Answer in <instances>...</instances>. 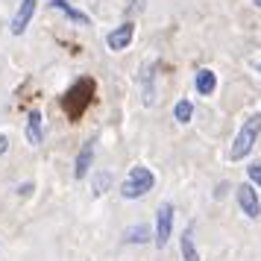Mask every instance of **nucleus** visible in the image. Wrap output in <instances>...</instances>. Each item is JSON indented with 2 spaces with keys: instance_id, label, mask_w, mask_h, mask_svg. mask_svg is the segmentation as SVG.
I'll use <instances>...</instances> for the list:
<instances>
[{
  "instance_id": "1",
  "label": "nucleus",
  "mask_w": 261,
  "mask_h": 261,
  "mask_svg": "<svg viewBox=\"0 0 261 261\" xmlns=\"http://www.w3.org/2000/svg\"><path fill=\"white\" fill-rule=\"evenodd\" d=\"M94 91H97L94 80H91V76H80V80L62 94V112L68 115V120L83 118L85 109L91 106V100H94Z\"/></svg>"
},
{
  "instance_id": "2",
  "label": "nucleus",
  "mask_w": 261,
  "mask_h": 261,
  "mask_svg": "<svg viewBox=\"0 0 261 261\" xmlns=\"http://www.w3.org/2000/svg\"><path fill=\"white\" fill-rule=\"evenodd\" d=\"M258 135H261V112H255V115H249V118L241 123L235 141H232V150H229V159H232V162L247 159V155L252 153L255 141H258Z\"/></svg>"
},
{
  "instance_id": "3",
  "label": "nucleus",
  "mask_w": 261,
  "mask_h": 261,
  "mask_svg": "<svg viewBox=\"0 0 261 261\" xmlns=\"http://www.w3.org/2000/svg\"><path fill=\"white\" fill-rule=\"evenodd\" d=\"M155 185V176L150 167L144 165H135L126 173V179H123V185H120V194H123V200H141L147 191H153Z\"/></svg>"
},
{
  "instance_id": "4",
  "label": "nucleus",
  "mask_w": 261,
  "mask_h": 261,
  "mask_svg": "<svg viewBox=\"0 0 261 261\" xmlns=\"http://www.w3.org/2000/svg\"><path fill=\"white\" fill-rule=\"evenodd\" d=\"M170 235H173V205L162 202L155 212V247H167Z\"/></svg>"
},
{
  "instance_id": "5",
  "label": "nucleus",
  "mask_w": 261,
  "mask_h": 261,
  "mask_svg": "<svg viewBox=\"0 0 261 261\" xmlns=\"http://www.w3.org/2000/svg\"><path fill=\"white\" fill-rule=\"evenodd\" d=\"M238 197V205H241V212L247 214V217H261V202H258V194H255V188L252 185H238L235 191Z\"/></svg>"
},
{
  "instance_id": "6",
  "label": "nucleus",
  "mask_w": 261,
  "mask_h": 261,
  "mask_svg": "<svg viewBox=\"0 0 261 261\" xmlns=\"http://www.w3.org/2000/svg\"><path fill=\"white\" fill-rule=\"evenodd\" d=\"M132 38H135V27H132V21H123L106 36V44L109 50H126L132 44Z\"/></svg>"
},
{
  "instance_id": "7",
  "label": "nucleus",
  "mask_w": 261,
  "mask_h": 261,
  "mask_svg": "<svg viewBox=\"0 0 261 261\" xmlns=\"http://www.w3.org/2000/svg\"><path fill=\"white\" fill-rule=\"evenodd\" d=\"M36 6H38V0H21V6H18V12H15L12 18V33L15 36H21L27 27H30V21H33V15H36Z\"/></svg>"
},
{
  "instance_id": "8",
  "label": "nucleus",
  "mask_w": 261,
  "mask_h": 261,
  "mask_svg": "<svg viewBox=\"0 0 261 261\" xmlns=\"http://www.w3.org/2000/svg\"><path fill=\"white\" fill-rule=\"evenodd\" d=\"M94 138H88V141L83 144V150H80V155H76V167H73V176L76 179H85L88 176V170H91V165H94Z\"/></svg>"
},
{
  "instance_id": "9",
  "label": "nucleus",
  "mask_w": 261,
  "mask_h": 261,
  "mask_svg": "<svg viewBox=\"0 0 261 261\" xmlns=\"http://www.w3.org/2000/svg\"><path fill=\"white\" fill-rule=\"evenodd\" d=\"M194 88H197V94H202V97L214 94V88H217V73H214L212 68H200L197 76H194Z\"/></svg>"
},
{
  "instance_id": "10",
  "label": "nucleus",
  "mask_w": 261,
  "mask_h": 261,
  "mask_svg": "<svg viewBox=\"0 0 261 261\" xmlns=\"http://www.w3.org/2000/svg\"><path fill=\"white\" fill-rule=\"evenodd\" d=\"M41 138H44L41 112H38V109H33V112H30V118H27V141L33 144V147H38V144H41Z\"/></svg>"
},
{
  "instance_id": "11",
  "label": "nucleus",
  "mask_w": 261,
  "mask_h": 261,
  "mask_svg": "<svg viewBox=\"0 0 261 261\" xmlns=\"http://www.w3.org/2000/svg\"><path fill=\"white\" fill-rule=\"evenodd\" d=\"M50 6H53V9H59V12H65L71 21H76V24H83V27L91 24V18H88L85 12H80V9H73L68 0H50Z\"/></svg>"
},
{
  "instance_id": "12",
  "label": "nucleus",
  "mask_w": 261,
  "mask_h": 261,
  "mask_svg": "<svg viewBox=\"0 0 261 261\" xmlns=\"http://www.w3.org/2000/svg\"><path fill=\"white\" fill-rule=\"evenodd\" d=\"M182 258L185 261H200L197 255V247H194V226H185V232H182Z\"/></svg>"
},
{
  "instance_id": "13",
  "label": "nucleus",
  "mask_w": 261,
  "mask_h": 261,
  "mask_svg": "<svg viewBox=\"0 0 261 261\" xmlns=\"http://www.w3.org/2000/svg\"><path fill=\"white\" fill-rule=\"evenodd\" d=\"M109 185H112V173H109V170H100V173H94V179H91V191H94V197L106 194Z\"/></svg>"
},
{
  "instance_id": "14",
  "label": "nucleus",
  "mask_w": 261,
  "mask_h": 261,
  "mask_svg": "<svg viewBox=\"0 0 261 261\" xmlns=\"http://www.w3.org/2000/svg\"><path fill=\"white\" fill-rule=\"evenodd\" d=\"M123 238H126L129 244H147V241H150V229H147V226H129V229L123 232Z\"/></svg>"
},
{
  "instance_id": "15",
  "label": "nucleus",
  "mask_w": 261,
  "mask_h": 261,
  "mask_svg": "<svg viewBox=\"0 0 261 261\" xmlns=\"http://www.w3.org/2000/svg\"><path fill=\"white\" fill-rule=\"evenodd\" d=\"M191 115H194V106H191V100H179L176 106H173V118H176L179 123H188Z\"/></svg>"
},
{
  "instance_id": "16",
  "label": "nucleus",
  "mask_w": 261,
  "mask_h": 261,
  "mask_svg": "<svg viewBox=\"0 0 261 261\" xmlns=\"http://www.w3.org/2000/svg\"><path fill=\"white\" fill-rule=\"evenodd\" d=\"M247 170H249V179H252V182H255V185L261 188V162H252Z\"/></svg>"
},
{
  "instance_id": "17",
  "label": "nucleus",
  "mask_w": 261,
  "mask_h": 261,
  "mask_svg": "<svg viewBox=\"0 0 261 261\" xmlns=\"http://www.w3.org/2000/svg\"><path fill=\"white\" fill-rule=\"evenodd\" d=\"M144 12V0H126V15H141Z\"/></svg>"
},
{
  "instance_id": "18",
  "label": "nucleus",
  "mask_w": 261,
  "mask_h": 261,
  "mask_svg": "<svg viewBox=\"0 0 261 261\" xmlns=\"http://www.w3.org/2000/svg\"><path fill=\"white\" fill-rule=\"evenodd\" d=\"M30 191H33V185L27 182V185H21V188H18V194H21V197H30Z\"/></svg>"
},
{
  "instance_id": "19",
  "label": "nucleus",
  "mask_w": 261,
  "mask_h": 261,
  "mask_svg": "<svg viewBox=\"0 0 261 261\" xmlns=\"http://www.w3.org/2000/svg\"><path fill=\"white\" fill-rule=\"evenodd\" d=\"M6 147H9V138H6V135H0V153H6Z\"/></svg>"
},
{
  "instance_id": "20",
  "label": "nucleus",
  "mask_w": 261,
  "mask_h": 261,
  "mask_svg": "<svg viewBox=\"0 0 261 261\" xmlns=\"http://www.w3.org/2000/svg\"><path fill=\"white\" fill-rule=\"evenodd\" d=\"M252 3H255V6H258V9H261V0H252Z\"/></svg>"
}]
</instances>
